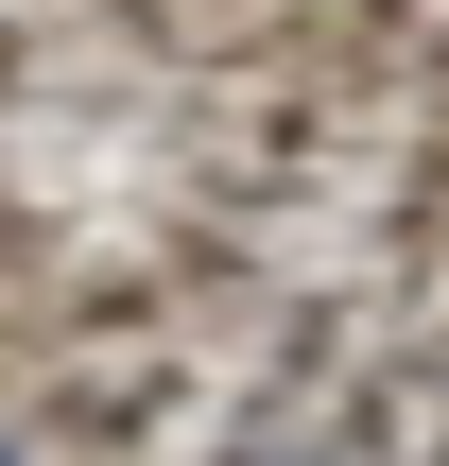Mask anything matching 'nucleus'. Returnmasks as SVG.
<instances>
[{"label":"nucleus","mask_w":449,"mask_h":466,"mask_svg":"<svg viewBox=\"0 0 449 466\" xmlns=\"http://www.w3.org/2000/svg\"><path fill=\"white\" fill-rule=\"evenodd\" d=\"M0 466H35V450H0Z\"/></svg>","instance_id":"obj_1"}]
</instances>
